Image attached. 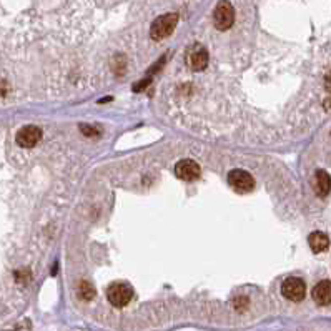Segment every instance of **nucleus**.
Here are the masks:
<instances>
[{"label":"nucleus","mask_w":331,"mask_h":331,"mask_svg":"<svg viewBox=\"0 0 331 331\" xmlns=\"http://www.w3.org/2000/svg\"><path fill=\"white\" fill-rule=\"evenodd\" d=\"M80 295L85 300H92L93 295H95V290H93V286L90 285L88 281H82V285H80Z\"/></svg>","instance_id":"f8f14e48"},{"label":"nucleus","mask_w":331,"mask_h":331,"mask_svg":"<svg viewBox=\"0 0 331 331\" xmlns=\"http://www.w3.org/2000/svg\"><path fill=\"white\" fill-rule=\"evenodd\" d=\"M325 88H326V92L331 93V72L325 77Z\"/></svg>","instance_id":"ddd939ff"},{"label":"nucleus","mask_w":331,"mask_h":331,"mask_svg":"<svg viewBox=\"0 0 331 331\" xmlns=\"http://www.w3.org/2000/svg\"><path fill=\"white\" fill-rule=\"evenodd\" d=\"M17 145L22 148H34L42 140V130L35 125H27L17 133Z\"/></svg>","instance_id":"423d86ee"},{"label":"nucleus","mask_w":331,"mask_h":331,"mask_svg":"<svg viewBox=\"0 0 331 331\" xmlns=\"http://www.w3.org/2000/svg\"><path fill=\"white\" fill-rule=\"evenodd\" d=\"M308 243H310V248L313 250L315 253L325 252V250L330 247L328 236L325 233H321V231H313V233L308 236Z\"/></svg>","instance_id":"9b49d317"},{"label":"nucleus","mask_w":331,"mask_h":331,"mask_svg":"<svg viewBox=\"0 0 331 331\" xmlns=\"http://www.w3.org/2000/svg\"><path fill=\"white\" fill-rule=\"evenodd\" d=\"M313 188L318 197H326L331 190V178L325 170H318L313 177Z\"/></svg>","instance_id":"9d476101"},{"label":"nucleus","mask_w":331,"mask_h":331,"mask_svg":"<svg viewBox=\"0 0 331 331\" xmlns=\"http://www.w3.org/2000/svg\"><path fill=\"white\" fill-rule=\"evenodd\" d=\"M178 23V13H165V15L158 17L157 20L152 23L150 28V37L153 40H163L168 35H172Z\"/></svg>","instance_id":"f257e3e1"},{"label":"nucleus","mask_w":331,"mask_h":331,"mask_svg":"<svg viewBox=\"0 0 331 331\" xmlns=\"http://www.w3.org/2000/svg\"><path fill=\"white\" fill-rule=\"evenodd\" d=\"M200 173H201L200 165L193 162V160H182V162L175 165V175L180 180H185V182H193V180L200 177Z\"/></svg>","instance_id":"6e6552de"},{"label":"nucleus","mask_w":331,"mask_h":331,"mask_svg":"<svg viewBox=\"0 0 331 331\" xmlns=\"http://www.w3.org/2000/svg\"><path fill=\"white\" fill-rule=\"evenodd\" d=\"M228 183L233 190L240 193H248L255 188V180L248 172L245 170H233L228 175Z\"/></svg>","instance_id":"39448f33"},{"label":"nucleus","mask_w":331,"mask_h":331,"mask_svg":"<svg viewBox=\"0 0 331 331\" xmlns=\"http://www.w3.org/2000/svg\"><path fill=\"white\" fill-rule=\"evenodd\" d=\"M187 64L193 72H200L208 65V52L205 47L201 45H193L190 50L187 52Z\"/></svg>","instance_id":"0eeeda50"},{"label":"nucleus","mask_w":331,"mask_h":331,"mask_svg":"<svg viewBox=\"0 0 331 331\" xmlns=\"http://www.w3.org/2000/svg\"><path fill=\"white\" fill-rule=\"evenodd\" d=\"M235 22V10L228 0H220L213 12V23L218 30H228Z\"/></svg>","instance_id":"7ed1b4c3"},{"label":"nucleus","mask_w":331,"mask_h":331,"mask_svg":"<svg viewBox=\"0 0 331 331\" xmlns=\"http://www.w3.org/2000/svg\"><path fill=\"white\" fill-rule=\"evenodd\" d=\"M132 296H133V290H132V286L127 285V283H113L107 290L108 301H110L113 306H117V308H122V306L129 305L132 301Z\"/></svg>","instance_id":"f03ea898"},{"label":"nucleus","mask_w":331,"mask_h":331,"mask_svg":"<svg viewBox=\"0 0 331 331\" xmlns=\"http://www.w3.org/2000/svg\"><path fill=\"white\" fill-rule=\"evenodd\" d=\"M311 296H313L315 303L320 306H326L331 303V281L323 280L320 281L318 285L313 288L311 291Z\"/></svg>","instance_id":"1a4fd4ad"},{"label":"nucleus","mask_w":331,"mask_h":331,"mask_svg":"<svg viewBox=\"0 0 331 331\" xmlns=\"http://www.w3.org/2000/svg\"><path fill=\"white\" fill-rule=\"evenodd\" d=\"M281 293H283V296H285L286 300L301 301L305 298V295H306V285H305V281L301 280V278H296V276L286 278V280L283 281Z\"/></svg>","instance_id":"20e7f679"}]
</instances>
